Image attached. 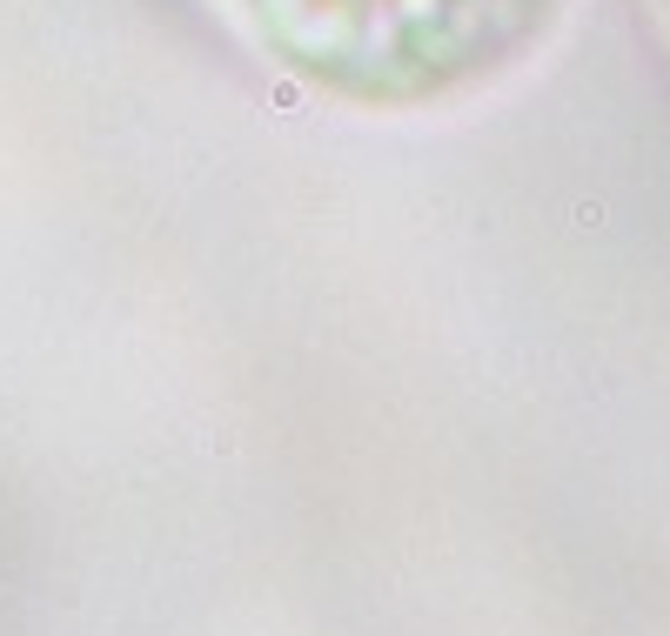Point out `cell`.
Masks as SVG:
<instances>
[{
	"label": "cell",
	"mask_w": 670,
	"mask_h": 636,
	"mask_svg": "<svg viewBox=\"0 0 670 636\" xmlns=\"http://www.w3.org/2000/svg\"><path fill=\"white\" fill-rule=\"evenodd\" d=\"M557 0H248L302 74L362 101H423L496 74Z\"/></svg>",
	"instance_id": "6da1fadb"
}]
</instances>
